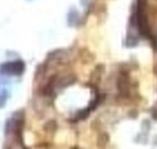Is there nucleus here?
Wrapping results in <instances>:
<instances>
[{
  "label": "nucleus",
  "instance_id": "1",
  "mask_svg": "<svg viewBox=\"0 0 157 149\" xmlns=\"http://www.w3.org/2000/svg\"><path fill=\"white\" fill-rule=\"evenodd\" d=\"M2 71L9 74H18L21 73L24 69V65L21 62H14L6 64L1 67Z\"/></svg>",
  "mask_w": 157,
  "mask_h": 149
}]
</instances>
